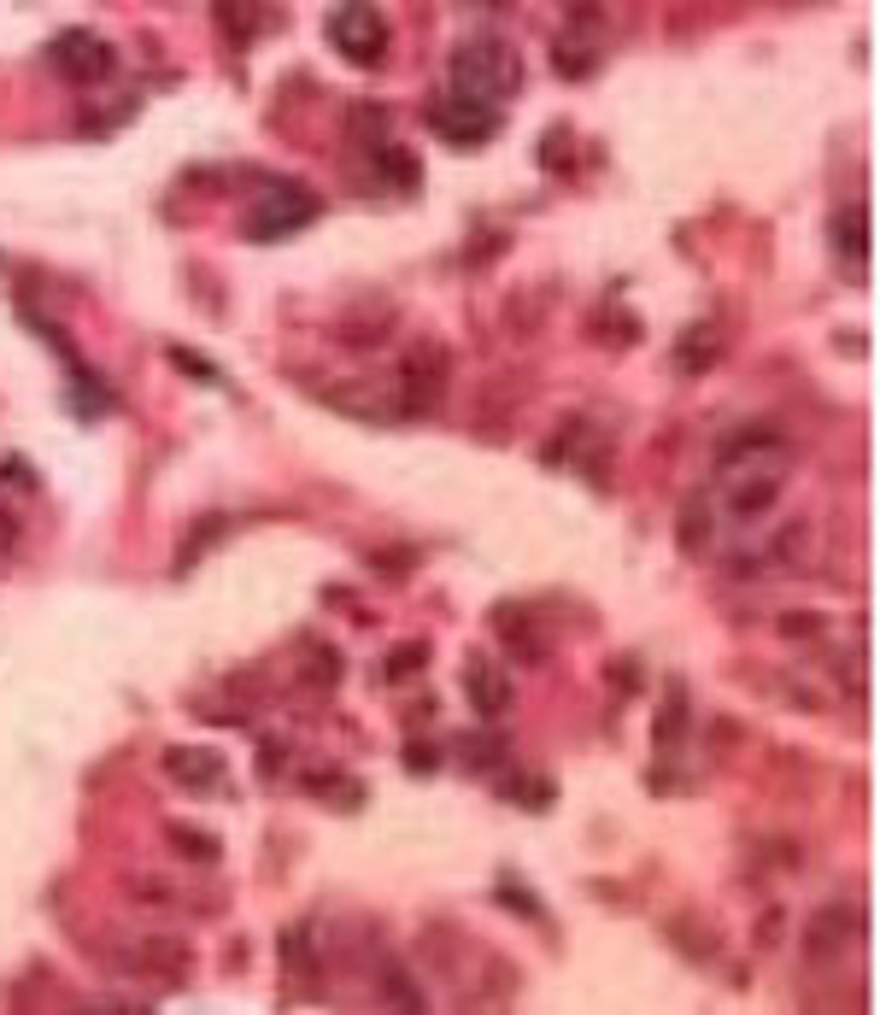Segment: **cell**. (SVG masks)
<instances>
[{
    "label": "cell",
    "instance_id": "obj_30",
    "mask_svg": "<svg viewBox=\"0 0 880 1015\" xmlns=\"http://www.w3.org/2000/svg\"><path fill=\"white\" fill-rule=\"evenodd\" d=\"M12 541H18V511L0 500V552H12Z\"/></svg>",
    "mask_w": 880,
    "mask_h": 1015
},
{
    "label": "cell",
    "instance_id": "obj_14",
    "mask_svg": "<svg viewBox=\"0 0 880 1015\" xmlns=\"http://www.w3.org/2000/svg\"><path fill=\"white\" fill-rule=\"evenodd\" d=\"M494 629L510 640V646H523V657H546V634L535 629V616H528L523 605H499L494 611Z\"/></svg>",
    "mask_w": 880,
    "mask_h": 1015
},
{
    "label": "cell",
    "instance_id": "obj_29",
    "mask_svg": "<svg viewBox=\"0 0 880 1015\" xmlns=\"http://www.w3.org/2000/svg\"><path fill=\"white\" fill-rule=\"evenodd\" d=\"M289 763V752H282V740H259V781H276V770Z\"/></svg>",
    "mask_w": 880,
    "mask_h": 1015
},
{
    "label": "cell",
    "instance_id": "obj_20",
    "mask_svg": "<svg viewBox=\"0 0 880 1015\" xmlns=\"http://www.w3.org/2000/svg\"><path fill=\"white\" fill-rule=\"evenodd\" d=\"M505 798L523 804V811H546V804H552V781L546 775H510L505 781Z\"/></svg>",
    "mask_w": 880,
    "mask_h": 1015
},
{
    "label": "cell",
    "instance_id": "obj_10",
    "mask_svg": "<svg viewBox=\"0 0 880 1015\" xmlns=\"http://www.w3.org/2000/svg\"><path fill=\"white\" fill-rule=\"evenodd\" d=\"M857 927H863V916H857V910H846V904H833V910H822V916L810 922L805 951H810V957H833V951H846V945L857 939Z\"/></svg>",
    "mask_w": 880,
    "mask_h": 1015
},
{
    "label": "cell",
    "instance_id": "obj_12",
    "mask_svg": "<svg viewBox=\"0 0 880 1015\" xmlns=\"http://www.w3.org/2000/svg\"><path fill=\"white\" fill-rule=\"evenodd\" d=\"M833 247H839V259H851L857 271H863V259H869V212L863 205H846V212L833 218Z\"/></svg>",
    "mask_w": 880,
    "mask_h": 1015
},
{
    "label": "cell",
    "instance_id": "obj_19",
    "mask_svg": "<svg viewBox=\"0 0 880 1015\" xmlns=\"http://www.w3.org/2000/svg\"><path fill=\"white\" fill-rule=\"evenodd\" d=\"M171 845H176L182 857H194V863H218V857H223L218 834H206V827H182V822H171Z\"/></svg>",
    "mask_w": 880,
    "mask_h": 1015
},
{
    "label": "cell",
    "instance_id": "obj_28",
    "mask_svg": "<svg viewBox=\"0 0 880 1015\" xmlns=\"http://www.w3.org/2000/svg\"><path fill=\"white\" fill-rule=\"evenodd\" d=\"M218 534H223V516H206V523H200V534H194V541H182V564H176V570L200 564V546H206V541H218Z\"/></svg>",
    "mask_w": 880,
    "mask_h": 1015
},
{
    "label": "cell",
    "instance_id": "obj_23",
    "mask_svg": "<svg viewBox=\"0 0 880 1015\" xmlns=\"http://www.w3.org/2000/svg\"><path fill=\"white\" fill-rule=\"evenodd\" d=\"M464 763H469V770H494V763H505V734L464 740Z\"/></svg>",
    "mask_w": 880,
    "mask_h": 1015
},
{
    "label": "cell",
    "instance_id": "obj_21",
    "mask_svg": "<svg viewBox=\"0 0 880 1015\" xmlns=\"http://www.w3.org/2000/svg\"><path fill=\"white\" fill-rule=\"evenodd\" d=\"M552 66H558L564 77H587L593 66H599V53H581L576 36H558V41H552Z\"/></svg>",
    "mask_w": 880,
    "mask_h": 1015
},
{
    "label": "cell",
    "instance_id": "obj_25",
    "mask_svg": "<svg viewBox=\"0 0 880 1015\" xmlns=\"http://www.w3.org/2000/svg\"><path fill=\"white\" fill-rule=\"evenodd\" d=\"M305 681H312V687H335V681H341V652H312Z\"/></svg>",
    "mask_w": 880,
    "mask_h": 1015
},
{
    "label": "cell",
    "instance_id": "obj_11",
    "mask_svg": "<svg viewBox=\"0 0 880 1015\" xmlns=\"http://www.w3.org/2000/svg\"><path fill=\"white\" fill-rule=\"evenodd\" d=\"M781 482H787V470H781V464H775V470H757V475H746V482H734V493H728L734 516H740V523L763 516L775 500H781Z\"/></svg>",
    "mask_w": 880,
    "mask_h": 1015
},
{
    "label": "cell",
    "instance_id": "obj_6",
    "mask_svg": "<svg viewBox=\"0 0 880 1015\" xmlns=\"http://www.w3.org/2000/svg\"><path fill=\"white\" fill-rule=\"evenodd\" d=\"M428 130H435L446 148H482V141L499 135V112L494 107H476V100H464L453 89H441L435 100H428Z\"/></svg>",
    "mask_w": 880,
    "mask_h": 1015
},
{
    "label": "cell",
    "instance_id": "obj_9",
    "mask_svg": "<svg viewBox=\"0 0 880 1015\" xmlns=\"http://www.w3.org/2000/svg\"><path fill=\"white\" fill-rule=\"evenodd\" d=\"M464 693H469V704H476L482 716H505V704H510V675L494 664V657L469 652V657H464Z\"/></svg>",
    "mask_w": 880,
    "mask_h": 1015
},
{
    "label": "cell",
    "instance_id": "obj_13",
    "mask_svg": "<svg viewBox=\"0 0 880 1015\" xmlns=\"http://www.w3.org/2000/svg\"><path fill=\"white\" fill-rule=\"evenodd\" d=\"M710 500L705 493H692V500L681 505V523H675V541H681V552L687 557H705V546H710Z\"/></svg>",
    "mask_w": 880,
    "mask_h": 1015
},
{
    "label": "cell",
    "instance_id": "obj_27",
    "mask_svg": "<svg viewBox=\"0 0 880 1015\" xmlns=\"http://www.w3.org/2000/svg\"><path fill=\"white\" fill-rule=\"evenodd\" d=\"M405 770H412V775H435L441 770V745L412 740V745H405Z\"/></svg>",
    "mask_w": 880,
    "mask_h": 1015
},
{
    "label": "cell",
    "instance_id": "obj_17",
    "mask_svg": "<svg viewBox=\"0 0 880 1015\" xmlns=\"http://www.w3.org/2000/svg\"><path fill=\"white\" fill-rule=\"evenodd\" d=\"M681 734H687V693L669 687L664 716H658V752H681Z\"/></svg>",
    "mask_w": 880,
    "mask_h": 1015
},
{
    "label": "cell",
    "instance_id": "obj_5",
    "mask_svg": "<svg viewBox=\"0 0 880 1015\" xmlns=\"http://www.w3.org/2000/svg\"><path fill=\"white\" fill-rule=\"evenodd\" d=\"M446 376H453V359H446L441 341H423V346L405 352V364H399V418L435 411L441 393H446Z\"/></svg>",
    "mask_w": 880,
    "mask_h": 1015
},
{
    "label": "cell",
    "instance_id": "obj_22",
    "mask_svg": "<svg viewBox=\"0 0 880 1015\" xmlns=\"http://www.w3.org/2000/svg\"><path fill=\"white\" fill-rule=\"evenodd\" d=\"M282 963H289L300 981L317 975V968H312V934H305V927H289V934H282Z\"/></svg>",
    "mask_w": 880,
    "mask_h": 1015
},
{
    "label": "cell",
    "instance_id": "obj_3",
    "mask_svg": "<svg viewBox=\"0 0 880 1015\" xmlns=\"http://www.w3.org/2000/svg\"><path fill=\"white\" fill-rule=\"evenodd\" d=\"M317 212H323V200L312 189H300V182H271L247 212V241H289V235L305 230V223H317Z\"/></svg>",
    "mask_w": 880,
    "mask_h": 1015
},
{
    "label": "cell",
    "instance_id": "obj_8",
    "mask_svg": "<svg viewBox=\"0 0 880 1015\" xmlns=\"http://www.w3.org/2000/svg\"><path fill=\"white\" fill-rule=\"evenodd\" d=\"M165 775L176 786H189V793H200V798H218L230 770H223L218 745H165Z\"/></svg>",
    "mask_w": 880,
    "mask_h": 1015
},
{
    "label": "cell",
    "instance_id": "obj_26",
    "mask_svg": "<svg viewBox=\"0 0 880 1015\" xmlns=\"http://www.w3.org/2000/svg\"><path fill=\"white\" fill-rule=\"evenodd\" d=\"M423 664H428V646H417V640H412V646H399L394 657H387V670H382V675H387V681H399V675H412V670H423Z\"/></svg>",
    "mask_w": 880,
    "mask_h": 1015
},
{
    "label": "cell",
    "instance_id": "obj_2",
    "mask_svg": "<svg viewBox=\"0 0 880 1015\" xmlns=\"http://www.w3.org/2000/svg\"><path fill=\"white\" fill-rule=\"evenodd\" d=\"M323 36H330V48L353 71H376L387 59V41H394V30H387V18L376 7H335L323 18Z\"/></svg>",
    "mask_w": 880,
    "mask_h": 1015
},
{
    "label": "cell",
    "instance_id": "obj_7",
    "mask_svg": "<svg viewBox=\"0 0 880 1015\" xmlns=\"http://www.w3.org/2000/svg\"><path fill=\"white\" fill-rule=\"evenodd\" d=\"M48 59H53V71L65 77V82H77V89H94V82H107L112 66H118L112 41L94 36V30H59V36L48 41Z\"/></svg>",
    "mask_w": 880,
    "mask_h": 1015
},
{
    "label": "cell",
    "instance_id": "obj_18",
    "mask_svg": "<svg viewBox=\"0 0 880 1015\" xmlns=\"http://www.w3.org/2000/svg\"><path fill=\"white\" fill-rule=\"evenodd\" d=\"M499 904L505 910H517L523 922H535V927H546V904L528 893V881H517V875H499Z\"/></svg>",
    "mask_w": 880,
    "mask_h": 1015
},
{
    "label": "cell",
    "instance_id": "obj_1",
    "mask_svg": "<svg viewBox=\"0 0 880 1015\" xmlns=\"http://www.w3.org/2000/svg\"><path fill=\"white\" fill-rule=\"evenodd\" d=\"M523 89V53L505 36H464L453 48V94L476 100V107H505Z\"/></svg>",
    "mask_w": 880,
    "mask_h": 1015
},
{
    "label": "cell",
    "instance_id": "obj_4",
    "mask_svg": "<svg viewBox=\"0 0 880 1015\" xmlns=\"http://www.w3.org/2000/svg\"><path fill=\"white\" fill-rule=\"evenodd\" d=\"M112 963H118V975H130V981L189 986V975H194V945L189 939H171V934H148V939L118 945Z\"/></svg>",
    "mask_w": 880,
    "mask_h": 1015
},
{
    "label": "cell",
    "instance_id": "obj_24",
    "mask_svg": "<svg viewBox=\"0 0 880 1015\" xmlns=\"http://www.w3.org/2000/svg\"><path fill=\"white\" fill-rule=\"evenodd\" d=\"M171 364H176V370H189L194 382L218 388V370H212V359H200V352H189V346H171Z\"/></svg>",
    "mask_w": 880,
    "mask_h": 1015
},
{
    "label": "cell",
    "instance_id": "obj_15",
    "mask_svg": "<svg viewBox=\"0 0 880 1015\" xmlns=\"http://www.w3.org/2000/svg\"><path fill=\"white\" fill-rule=\"evenodd\" d=\"M394 182V189H417V159L405 153V148H394V141H376V182Z\"/></svg>",
    "mask_w": 880,
    "mask_h": 1015
},
{
    "label": "cell",
    "instance_id": "obj_16",
    "mask_svg": "<svg viewBox=\"0 0 880 1015\" xmlns=\"http://www.w3.org/2000/svg\"><path fill=\"white\" fill-rule=\"evenodd\" d=\"M716 352H722V335H716V329H687V341L675 346V364L692 376V370H705L716 359Z\"/></svg>",
    "mask_w": 880,
    "mask_h": 1015
}]
</instances>
